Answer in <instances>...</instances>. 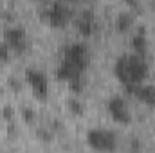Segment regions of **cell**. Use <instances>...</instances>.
Returning <instances> with one entry per match:
<instances>
[{
    "instance_id": "obj_6",
    "label": "cell",
    "mask_w": 155,
    "mask_h": 153,
    "mask_svg": "<svg viewBox=\"0 0 155 153\" xmlns=\"http://www.w3.org/2000/svg\"><path fill=\"white\" fill-rule=\"evenodd\" d=\"M25 81L40 101H45L49 97L51 85H49V77L45 76V72H41L38 69H27L25 70Z\"/></svg>"
},
{
    "instance_id": "obj_3",
    "label": "cell",
    "mask_w": 155,
    "mask_h": 153,
    "mask_svg": "<svg viewBox=\"0 0 155 153\" xmlns=\"http://www.w3.org/2000/svg\"><path fill=\"white\" fill-rule=\"evenodd\" d=\"M72 20H74V11L67 0H52L51 5L45 9V22L52 29H63Z\"/></svg>"
},
{
    "instance_id": "obj_1",
    "label": "cell",
    "mask_w": 155,
    "mask_h": 153,
    "mask_svg": "<svg viewBox=\"0 0 155 153\" xmlns=\"http://www.w3.org/2000/svg\"><path fill=\"white\" fill-rule=\"evenodd\" d=\"M92 52L87 43L83 41H72L63 49L61 60L56 69L58 81H65L74 94H79L83 90V76L90 65Z\"/></svg>"
},
{
    "instance_id": "obj_10",
    "label": "cell",
    "mask_w": 155,
    "mask_h": 153,
    "mask_svg": "<svg viewBox=\"0 0 155 153\" xmlns=\"http://www.w3.org/2000/svg\"><path fill=\"white\" fill-rule=\"evenodd\" d=\"M134 24H135V20H134V15L132 13H128V11H123V13H119L116 18V29L119 33H128L132 27H134Z\"/></svg>"
},
{
    "instance_id": "obj_4",
    "label": "cell",
    "mask_w": 155,
    "mask_h": 153,
    "mask_svg": "<svg viewBox=\"0 0 155 153\" xmlns=\"http://www.w3.org/2000/svg\"><path fill=\"white\" fill-rule=\"evenodd\" d=\"M85 141L94 151H116L119 146L117 133L108 128H92L87 132Z\"/></svg>"
},
{
    "instance_id": "obj_14",
    "label": "cell",
    "mask_w": 155,
    "mask_h": 153,
    "mask_svg": "<svg viewBox=\"0 0 155 153\" xmlns=\"http://www.w3.org/2000/svg\"><path fill=\"white\" fill-rule=\"evenodd\" d=\"M35 2H41V0H35Z\"/></svg>"
},
{
    "instance_id": "obj_8",
    "label": "cell",
    "mask_w": 155,
    "mask_h": 153,
    "mask_svg": "<svg viewBox=\"0 0 155 153\" xmlns=\"http://www.w3.org/2000/svg\"><path fill=\"white\" fill-rule=\"evenodd\" d=\"M74 27H76V33L81 38H90L97 27V18H96L94 11L85 9L78 16H74Z\"/></svg>"
},
{
    "instance_id": "obj_13",
    "label": "cell",
    "mask_w": 155,
    "mask_h": 153,
    "mask_svg": "<svg viewBox=\"0 0 155 153\" xmlns=\"http://www.w3.org/2000/svg\"><path fill=\"white\" fill-rule=\"evenodd\" d=\"M124 2H126L128 5H135V2H137V0H124Z\"/></svg>"
},
{
    "instance_id": "obj_11",
    "label": "cell",
    "mask_w": 155,
    "mask_h": 153,
    "mask_svg": "<svg viewBox=\"0 0 155 153\" xmlns=\"http://www.w3.org/2000/svg\"><path fill=\"white\" fill-rule=\"evenodd\" d=\"M130 47H132V52L135 54H141V56H146V50H148V41L144 34H134L132 41H130Z\"/></svg>"
},
{
    "instance_id": "obj_7",
    "label": "cell",
    "mask_w": 155,
    "mask_h": 153,
    "mask_svg": "<svg viewBox=\"0 0 155 153\" xmlns=\"http://www.w3.org/2000/svg\"><path fill=\"white\" fill-rule=\"evenodd\" d=\"M4 41H5V45L9 47V50L22 54V52L27 49V41H29V40H27V33H25L24 27H20V25H11V27H7V29L4 31Z\"/></svg>"
},
{
    "instance_id": "obj_2",
    "label": "cell",
    "mask_w": 155,
    "mask_h": 153,
    "mask_svg": "<svg viewBox=\"0 0 155 153\" xmlns=\"http://www.w3.org/2000/svg\"><path fill=\"white\" fill-rule=\"evenodd\" d=\"M150 74V65L144 56L128 52L119 56L114 63V76L123 85V88L135 86L139 83H144Z\"/></svg>"
},
{
    "instance_id": "obj_9",
    "label": "cell",
    "mask_w": 155,
    "mask_h": 153,
    "mask_svg": "<svg viewBox=\"0 0 155 153\" xmlns=\"http://www.w3.org/2000/svg\"><path fill=\"white\" fill-rule=\"evenodd\" d=\"M126 94L134 96L137 101H141L143 105L150 106V108H155V85L152 83H139L135 86H130V88H124Z\"/></svg>"
},
{
    "instance_id": "obj_5",
    "label": "cell",
    "mask_w": 155,
    "mask_h": 153,
    "mask_svg": "<svg viewBox=\"0 0 155 153\" xmlns=\"http://www.w3.org/2000/svg\"><path fill=\"white\" fill-rule=\"evenodd\" d=\"M107 112H108L110 119L114 122L123 124V126H128L134 121V115H132V110H130L126 99L121 97V96H112L107 101Z\"/></svg>"
},
{
    "instance_id": "obj_12",
    "label": "cell",
    "mask_w": 155,
    "mask_h": 153,
    "mask_svg": "<svg viewBox=\"0 0 155 153\" xmlns=\"http://www.w3.org/2000/svg\"><path fill=\"white\" fill-rule=\"evenodd\" d=\"M9 47L5 45V41L2 40L0 41V63H4V61H7V58H9Z\"/></svg>"
}]
</instances>
